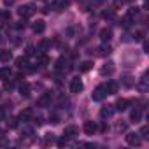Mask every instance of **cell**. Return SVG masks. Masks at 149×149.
Masks as SVG:
<instances>
[{"label": "cell", "mask_w": 149, "mask_h": 149, "mask_svg": "<svg viewBox=\"0 0 149 149\" xmlns=\"http://www.w3.org/2000/svg\"><path fill=\"white\" fill-rule=\"evenodd\" d=\"M91 97H93V100H95V102H102V100L107 97V90H105V86H104V84L97 86V90L93 91V95H91Z\"/></svg>", "instance_id": "1"}, {"label": "cell", "mask_w": 149, "mask_h": 149, "mask_svg": "<svg viewBox=\"0 0 149 149\" xmlns=\"http://www.w3.org/2000/svg\"><path fill=\"white\" fill-rule=\"evenodd\" d=\"M140 135L139 133H126V144L130 146H140Z\"/></svg>", "instance_id": "2"}, {"label": "cell", "mask_w": 149, "mask_h": 149, "mask_svg": "<svg viewBox=\"0 0 149 149\" xmlns=\"http://www.w3.org/2000/svg\"><path fill=\"white\" fill-rule=\"evenodd\" d=\"M104 86H105V90H107V95H116L118 90H119V84H118L116 81H109V83L104 84Z\"/></svg>", "instance_id": "3"}, {"label": "cell", "mask_w": 149, "mask_h": 149, "mask_svg": "<svg viewBox=\"0 0 149 149\" xmlns=\"http://www.w3.org/2000/svg\"><path fill=\"white\" fill-rule=\"evenodd\" d=\"M81 90H83V83H81V79L76 77V79H72V81H70V91H72V93H79Z\"/></svg>", "instance_id": "4"}, {"label": "cell", "mask_w": 149, "mask_h": 149, "mask_svg": "<svg viewBox=\"0 0 149 149\" xmlns=\"http://www.w3.org/2000/svg\"><path fill=\"white\" fill-rule=\"evenodd\" d=\"M18 14L23 16V18H30V16L33 14V9H32V6H21V7L18 9Z\"/></svg>", "instance_id": "5"}, {"label": "cell", "mask_w": 149, "mask_h": 149, "mask_svg": "<svg viewBox=\"0 0 149 149\" xmlns=\"http://www.w3.org/2000/svg\"><path fill=\"white\" fill-rule=\"evenodd\" d=\"M49 104H51V95H49V93H42L40 98L37 100V105H39V107H47Z\"/></svg>", "instance_id": "6"}, {"label": "cell", "mask_w": 149, "mask_h": 149, "mask_svg": "<svg viewBox=\"0 0 149 149\" xmlns=\"http://www.w3.org/2000/svg\"><path fill=\"white\" fill-rule=\"evenodd\" d=\"M83 128H84V133H86V135H93V133L97 132V125H95L93 121H84V126H83Z\"/></svg>", "instance_id": "7"}, {"label": "cell", "mask_w": 149, "mask_h": 149, "mask_svg": "<svg viewBox=\"0 0 149 149\" xmlns=\"http://www.w3.org/2000/svg\"><path fill=\"white\" fill-rule=\"evenodd\" d=\"M114 112V105H104L100 109V118H111Z\"/></svg>", "instance_id": "8"}, {"label": "cell", "mask_w": 149, "mask_h": 149, "mask_svg": "<svg viewBox=\"0 0 149 149\" xmlns=\"http://www.w3.org/2000/svg\"><path fill=\"white\" fill-rule=\"evenodd\" d=\"M63 133H65V137H67V139H74V137L77 135V126L70 125V126H67V128H65V132H63Z\"/></svg>", "instance_id": "9"}, {"label": "cell", "mask_w": 149, "mask_h": 149, "mask_svg": "<svg viewBox=\"0 0 149 149\" xmlns=\"http://www.w3.org/2000/svg\"><path fill=\"white\" fill-rule=\"evenodd\" d=\"M44 30H46V23H44L42 19H37V21L33 23V32H35V33H42Z\"/></svg>", "instance_id": "10"}, {"label": "cell", "mask_w": 149, "mask_h": 149, "mask_svg": "<svg viewBox=\"0 0 149 149\" xmlns=\"http://www.w3.org/2000/svg\"><path fill=\"white\" fill-rule=\"evenodd\" d=\"M100 39H102L104 42L111 40V39H112V30H111V28H104V30H100Z\"/></svg>", "instance_id": "11"}, {"label": "cell", "mask_w": 149, "mask_h": 149, "mask_svg": "<svg viewBox=\"0 0 149 149\" xmlns=\"http://www.w3.org/2000/svg\"><path fill=\"white\" fill-rule=\"evenodd\" d=\"M32 114H33V112H32V109H23V111H21V114H19V119H21L23 123H26V121H30V119H32Z\"/></svg>", "instance_id": "12"}, {"label": "cell", "mask_w": 149, "mask_h": 149, "mask_svg": "<svg viewBox=\"0 0 149 149\" xmlns=\"http://www.w3.org/2000/svg\"><path fill=\"white\" fill-rule=\"evenodd\" d=\"M140 118H142V111H140V107L133 109V111H132V114H130V119H132L133 123H137V121H140Z\"/></svg>", "instance_id": "13"}, {"label": "cell", "mask_w": 149, "mask_h": 149, "mask_svg": "<svg viewBox=\"0 0 149 149\" xmlns=\"http://www.w3.org/2000/svg\"><path fill=\"white\" fill-rule=\"evenodd\" d=\"M11 68L9 67H2V68H0V79H2V81H6V79H9L11 77Z\"/></svg>", "instance_id": "14"}, {"label": "cell", "mask_w": 149, "mask_h": 149, "mask_svg": "<svg viewBox=\"0 0 149 149\" xmlns=\"http://www.w3.org/2000/svg\"><path fill=\"white\" fill-rule=\"evenodd\" d=\"M126 105H128V100H126V98H119V100L116 102V109H118V111H125Z\"/></svg>", "instance_id": "15"}, {"label": "cell", "mask_w": 149, "mask_h": 149, "mask_svg": "<svg viewBox=\"0 0 149 149\" xmlns=\"http://www.w3.org/2000/svg\"><path fill=\"white\" fill-rule=\"evenodd\" d=\"M114 72V63L112 61H109L105 67H102V74H104V76H105V74H112Z\"/></svg>", "instance_id": "16"}, {"label": "cell", "mask_w": 149, "mask_h": 149, "mask_svg": "<svg viewBox=\"0 0 149 149\" xmlns=\"http://www.w3.org/2000/svg\"><path fill=\"white\" fill-rule=\"evenodd\" d=\"M19 91H21V97H28L30 95V84L28 83H23L21 88H19Z\"/></svg>", "instance_id": "17"}, {"label": "cell", "mask_w": 149, "mask_h": 149, "mask_svg": "<svg viewBox=\"0 0 149 149\" xmlns=\"http://www.w3.org/2000/svg\"><path fill=\"white\" fill-rule=\"evenodd\" d=\"M132 18H133V16H130V14H126V16H125L123 19H121V23H119V25H121V26H125V28H128V26L132 25Z\"/></svg>", "instance_id": "18"}, {"label": "cell", "mask_w": 149, "mask_h": 149, "mask_svg": "<svg viewBox=\"0 0 149 149\" xmlns=\"http://www.w3.org/2000/svg\"><path fill=\"white\" fill-rule=\"evenodd\" d=\"M11 58H13L11 51H2V53H0V61H9Z\"/></svg>", "instance_id": "19"}, {"label": "cell", "mask_w": 149, "mask_h": 149, "mask_svg": "<svg viewBox=\"0 0 149 149\" xmlns=\"http://www.w3.org/2000/svg\"><path fill=\"white\" fill-rule=\"evenodd\" d=\"M91 67H93L91 61H83L81 67H79V70H81V72H88V70H91Z\"/></svg>", "instance_id": "20"}, {"label": "cell", "mask_w": 149, "mask_h": 149, "mask_svg": "<svg viewBox=\"0 0 149 149\" xmlns=\"http://www.w3.org/2000/svg\"><path fill=\"white\" fill-rule=\"evenodd\" d=\"M109 53H111V46H109V44H104V46L100 47V54H102V56H107Z\"/></svg>", "instance_id": "21"}, {"label": "cell", "mask_w": 149, "mask_h": 149, "mask_svg": "<svg viewBox=\"0 0 149 149\" xmlns=\"http://www.w3.org/2000/svg\"><path fill=\"white\" fill-rule=\"evenodd\" d=\"M16 65L19 68H26V58H16Z\"/></svg>", "instance_id": "22"}, {"label": "cell", "mask_w": 149, "mask_h": 149, "mask_svg": "<svg viewBox=\"0 0 149 149\" xmlns=\"http://www.w3.org/2000/svg\"><path fill=\"white\" fill-rule=\"evenodd\" d=\"M49 46H51V42H49V40H40V44H39V49H40V51H46Z\"/></svg>", "instance_id": "23"}, {"label": "cell", "mask_w": 149, "mask_h": 149, "mask_svg": "<svg viewBox=\"0 0 149 149\" xmlns=\"http://www.w3.org/2000/svg\"><path fill=\"white\" fill-rule=\"evenodd\" d=\"M56 70H65V60L63 58H60L56 61Z\"/></svg>", "instance_id": "24"}, {"label": "cell", "mask_w": 149, "mask_h": 149, "mask_svg": "<svg viewBox=\"0 0 149 149\" xmlns=\"http://www.w3.org/2000/svg\"><path fill=\"white\" fill-rule=\"evenodd\" d=\"M126 130V123H118L116 125V132H125Z\"/></svg>", "instance_id": "25"}, {"label": "cell", "mask_w": 149, "mask_h": 149, "mask_svg": "<svg viewBox=\"0 0 149 149\" xmlns=\"http://www.w3.org/2000/svg\"><path fill=\"white\" fill-rule=\"evenodd\" d=\"M147 133H149V128H147V126H142V130H140V137H144V139H147V137H149Z\"/></svg>", "instance_id": "26"}, {"label": "cell", "mask_w": 149, "mask_h": 149, "mask_svg": "<svg viewBox=\"0 0 149 149\" xmlns=\"http://www.w3.org/2000/svg\"><path fill=\"white\" fill-rule=\"evenodd\" d=\"M7 126H9V128H16V126H18V123H16V119H14V118H11V119L7 121Z\"/></svg>", "instance_id": "27"}, {"label": "cell", "mask_w": 149, "mask_h": 149, "mask_svg": "<svg viewBox=\"0 0 149 149\" xmlns=\"http://www.w3.org/2000/svg\"><path fill=\"white\" fill-rule=\"evenodd\" d=\"M68 4H70L68 0H61V2L58 4V9H65V7H68Z\"/></svg>", "instance_id": "28"}, {"label": "cell", "mask_w": 149, "mask_h": 149, "mask_svg": "<svg viewBox=\"0 0 149 149\" xmlns=\"http://www.w3.org/2000/svg\"><path fill=\"white\" fill-rule=\"evenodd\" d=\"M0 18H2V19H11V13H7V11L0 13Z\"/></svg>", "instance_id": "29"}, {"label": "cell", "mask_w": 149, "mask_h": 149, "mask_svg": "<svg viewBox=\"0 0 149 149\" xmlns=\"http://www.w3.org/2000/svg\"><path fill=\"white\" fill-rule=\"evenodd\" d=\"M4 88H6V90H13V88H14V83H13V81H6Z\"/></svg>", "instance_id": "30"}, {"label": "cell", "mask_w": 149, "mask_h": 149, "mask_svg": "<svg viewBox=\"0 0 149 149\" xmlns=\"http://www.w3.org/2000/svg\"><path fill=\"white\" fill-rule=\"evenodd\" d=\"M67 144H68V139H67V137L58 140V146H60V147H63V146H67Z\"/></svg>", "instance_id": "31"}, {"label": "cell", "mask_w": 149, "mask_h": 149, "mask_svg": "<svg viewBox=\"0 0 149 149\" xmlns=\"http://www.w3.org/2000/svg\"><path fill=\"white\" fill-rule=\"evenodd\" d=\"M7 144H9V140H7L6 137H0V147H6Z\"/></svg>", "instance_id": "32"}, {"label": "cell", "mask_w": 149, "mask_h": 149, "mask_svg": "<svg viewBox=\"0 0 149 149\" xmlns=\"http://www.w3.org/2000/svg\"><path fill=\"white\" fill-rule=\"evenodd\" d=\"M112 16H114V11H112V9H111V11H105V13H104V18H112Z\"/></svg>", "instance_id": "33"}, {"label": "cell", "mask_w": 149, "mask_h": 149, "mask_svg": "<svg viewBox=\"0 0 149 149\" xmlns=\"http://www.w3.org/2000/svg\"><path fill=\"white\" fill-rule=\"evenodd\" d=\"M133 37H135V40H142L144 33H142V32H135V35H133Z\"/></svg>", "instance_id": "34"}, {"label": "cell", "mask_w": 149, "mask_h": 149, "mask_svg": "<svg viewBox=\"0 0 149 149\" xmlns=\"http://www.w3.org/2000/svg\"><path fill=\"white\" fill-rule=\"evenodd\" d=\"M39 61H40V65H47V61H49V60H47V56H40V60H39Z\"/></svg>", "instance_id": "35"}, {"label": "cell", "mask_w": 149, "mask_h": 149, "mask_svg": "<svg viewBox=\"0 0 149 149\" xmlns=\"http://www.w3.org/2000/svg\"><path fill=\"white\" fill-rule=\"evenodd\" d=\"M33 51H35V49H33L32 46H28V47H26V56H30V54H33Z\"/></svg>", "instance_id": "36"}, {"label": "cell", "mask_w": 149, "mask_h": 149, "mask_svg": "<svg viewBox=\"0 0 149 149\" xmlns=\"http://www.w3.org/2000/svg\"><path fill=\"white\" fill-rule=\"evenodd\" d=\"M100 130H102V132H107V130H109V126H107L105 123H102V125H100Z\"/></svg>", "instance_id": "37"}, {"label": "cell", "mask_w": 149, "mask_h": 149, "mask_svg": "<svg viewBox=\"0 0 149 149\" xmlns=\"http://www.w3.org/2000/svg\"><path fill=\"white\" fill-rule=\"evenodd\" d=\"M4 116H6V112H4V109H2V107H0V121L4 119Z\"/></svg>", "instance_id": "38"}, {"label": "cell", "mask_w": 149, "mask_h": 149, "mask_svg": "<svg viewBox=\"0 0 149 149\" xmlns=\"http://www.w3.org/2000/svg\"><path fill=\"white\" fill-rule=\"evenodd\" d=\"M16 28H25V23H23V21H19V23L16 25Z\"/></svg>", "instance_id": "39"}, {"label": "cell", "mask_w": 149, "mask_h": 149, "mask_svg": "<svg viewBox=\"0 0 149 149\" xmlns=\"http://www.w3.org/2000/svg\"><path fill=\"white\" fill-rule=\"evenodd\" d=\"M91 2H93V4H102L104 0H91Z\"/></svg>", "instance_id": "40"}, {"label": "cell", "mask_w": 149, "mask_h": 149, "mask_svg": "<svg viewBox=\"0 0 149 149\" xmlns=\"http://www.w3.org/2000/svg\"><path fill=\"white\" fill-rule=\"evenodd\" d=\"M119 2H123V0H118V4H119Z\"/></svg>", "instance_id": "41"}, {"label": "cell", "mask_w": 149, "mask_h": 149, "mask_svg": "<svg viewBox=\"0 0 149 149\" xmlns=\"http://www.w3.org/2000/svg\"><path fill=\"white\" fill-rule=\"evenodd\" d=\"M0 42H2V39H0Z\"/></svg>", "instance_id": "42"}]
</instances>
